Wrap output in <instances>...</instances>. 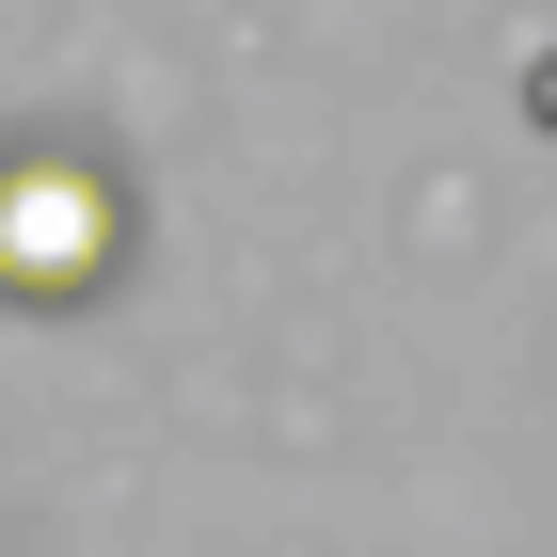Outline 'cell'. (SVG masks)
Listing matches in <instances>:
<instances>
[{
    "label": "cell",
    "instance_id": "obj_1",
    "mask_svg": "<svg viewBox=\"0 0 557 557\" xmlns=\"http://www.w3.org/2000/svg\"><path fill=\"white\" fill-rule=\"evenodd\" d=\"M128 271V175L64 128L0 144V302H96Z\"/></svg>",
    "mask_w": 557,
    "mask_h": 557
}]
</instances>
